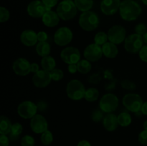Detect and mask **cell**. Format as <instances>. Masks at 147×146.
I'll list each match as a JSON object with an SVG mask.
<instances>
[{"mask_svg":"<svg viewBox=\"0 0 147 146\" xmlns=\"http://www.w3.org/2000/svg\"><path fill=\"white\" fill-rule=\"evenodd\" d=\"M142 7L134 0H123L119 8V14L122 19L127 21L136 20L142 14Z\"/></svg>","mask_w":147,"mask_h":146,"instance_id":"6da1fadb","label":"cell"},{"mask_svg":"<svg viewBox=\"0 0 147 146\" xmlns=\"http://www.w3.org/2000/svg\"><path fill=\"white\" fill-rule=\"evenodd\" d=\"M99 23L100 20L98 15L96 12L90 10L83 12L79 17V26L84 31H94L98 27Z\"/></svg>","mask_w":147,"mask_h":146,"instance_id":"7a4b0ae2","label":"cell"},{"mask_svg":"<svg viewBox=\"0 0 147 146\" xmlns=\"http://www.w3.org/2000/svg\"><path fill=\"white\" fill-rule=\"evenodd\" d=\"M56 12L61 19L68 21L73 19L77 15L78 9L74 1L72 0H66L59 3Z\"/></svg>","mask_w":147,"mask_h":146,"instance_id":"3957f363","label":"cell"},{"mask_svg":"<svg viewBox=\"0 0 147 146\" xmlns=\"http://www.w3.org/2000/svg\"><path fill=\"white\" fill-rule=\"evenodd\" d=\"M86 91L84 84L76 79L70 80L66 86L67 95L72 100L78 101L84 98Z\"/></svg>","mask_w":147,"mask_h":146,"instance_id":"277c9868","label":"cell"},{"mask_svg":"<svg viewBox=\"0 0 147 146\" xmlns=\"http://www.w3.org/2000/svg\"><path fill=\"white\" fill-rule=\"evenodd\" d=\"M122 103L129 111L136 113L141 112L144 101L139 94L136 93H128L123 96Z\"/></svg>","mask_w":147,"mask_h":146,"instance_id":"5b68a950","label":"cell"},{"mask_svg":"<svg viewBox=\"0 0 147 146\" xmlns=\"http://www.w3.org/2000/svg\"><path fill=\"white\" fill-rule=\"evenodd\" d=\"M119 98L113 93L104 94L99 102V107L105 113H112L119 107Z\"/></svg>","mask_w":147,"mask_h":146,"instance_id":"8992f818","label":"cell"},{"mask_svg":"<svg viewBox=\"0 0 147 146\" xmlns=\"http://www.w3.org/2000/svg\"><path fill=\"white\" fill-rule=\"evenodd\" d=\"M144 46V40L142 35L134 33L126 37L124 41V48L126 52L131 54L139 53Z\"/></svg>","mask_w":147,"mask_h":146,"instance_id":"52a82bcc","label":"cell"},{"mask_svg":"<svg viewBox=\"0 0 147 146\" xmlns=\"http://www.w3.org/2000/svg\"><path fill=\"white\" fill-rule=\"evenodd\" d=\"M37 105L30 100L22 102L17 107V113L20 117L24 119H32L37 115Z\"/></svg>","mask_w":147,"mask_h":146,"instance_id":"ba28073f","label":"cell"},{"mask_svg":"<svg viewBox=\"0 0 147 146\" xmlns=\"http://www.w3.org/2000/svg\"><path fill=\"white\" fill-rule=\"evenodd\" d=\"M73 34L70 28L62 27L55 31L54 34V42L57 45L64 47L71 42Z\"/></svg>","mask_w":147,"mask_h":146,"instance_id":"9c48e42d","label":"cell"},{"mask_svg":"<svg viewBox=\"0 0 147 146\" xmlns=\"http://www.w3.org/2000/svg\"><path fill=\"white\" fill-rule=\"evenodd\" d=\"M109 41L115 44H120L126 38V30L123 26L113 25L108 31Z\"/></svg>","mask_w":147,"mask_h":146,"instance_id":"30bf717a","label":"cell"},{"mask_svg":"<svg viewBox=\"0 0 147 146\" xmlns=\"http://www.w3.org/2000/svg\"><path fill=\"white\" fill-rule=\"evenodd\" d=\"M80 56L78 49L74 47H66L60 52L62 60L67 64H78L80 60Z\"/></svg>","mask_w":147,"mask_h":146,"instance_id":"8fae6325","label":"cell"},{"mask_svg":"<svg viewBox=\"0 0 147 146\" xmlns=\"http://www.w3.org/2000/svg\"><path fill=\"white\" fill-rule=\"evenodd\" d=\"M51 9L46 7L40 0H34L28 4L27 8V14L32 18H42L45 13Z\"/></svg>","mask_w":147,"mask_h":146,"instance_id":"7c38bea8","label":"cell"},{"mask_svg":"<svg viewBox=\"0 0 147 146\" xmlns=\"http://www.w3.org/2000/svg\"><path fill=\"white\" fill-rule=\"evenodd\" d=\"M85 58L90 62L98 61L103 56L102 47L96 44V43L90 44L85 48L83 52Z\"/></svg>","mask_w":147,"mask_h":146,"instance_id":"4fadbf2b","label":"cell"},{"mask_svg":"<svg viewBox=\"0 0 147 146\" xmlns=\"http://www.w3.org/2000/svg\"><path fill=\"white\" fill-rule=\"evenodd\" d=\"M30 127L33 133L42 134L48 130V123L44 116L37 114L30 120Z\"/></svg>","mask_w":147,"mask_h":146,"instance_id":"5bb4252c","label":"cell"},{"mask_svg":"<svg viewBox=\"0 0 147 146\" xmlns=\"http://www.w3.org/2000/svg\"><path fill=\"white\" fill-rule=\"evenodd\" d=\"M13 71L19 76H26L31 72V63L25 58L20 57L14 60L12 64Z\"/></svg>","mask_w":147,"mask_h":146,"instance_id":"9a60e30c","label":"cell"},{"mask_svg":"<svg viewBox=\"0 0 147 146\" xmlns=\"http://www.w3.org/2000/svg\"><path fill=\"white\" fill-rule=\"evenodd\" d=\"M52 78L50 72L41 70L34 74L32 77L33 84L38 88H44L47 87L51 82Z\"/></svg>","mask_w":147,"mask_h":146,"instance_id":"2e32d148","label":"cell"},{"mask_svg":"<svg viewBox=\"0 0 147 146\" xmlns=\"http://www.w3.org/2000/svg\"><path fill=\"white\" fill-rule=\"evenodd\" d=\"M121 3L120 0H102L100 5V10L105 15H113L119 11Z\"/></svg>","mask_w":147,"mask_h":146,"instance_id":"e0dca14e","label":"cell"},{"mask_svg":"<svg viewBox=\"0 0 147 146\" xmlns=\"http://www.w3.org/2000/svg\"><path fill=\"white\" fill-rule=\"evenodd\" d=\"M20 41L26 47H33L38 42L37 33L31 29H26L20 35Z\"/></svg>","mask_w":147,"mask_h":146,"instance_id":"ac0fdd59","label":"cell"},{"mask_svg":"<svg viewBox=\"0 0 147 146\" xmlns=\"http://www.w3.org/2000/svg\"><path fill=\"white\" fill-rule=\"evenodd\" d=\"M103 125L109 132H113L117 129L119 125L118 116L112 113H106L103 120Z\"/></svg>","mask_w":147,"mask_h":146,"instance_id":"d6986e66","label":"cell"},{"mask_svg":"<svg viewBox=\"0 0 147 146\" xmlns=\"http://www.w3.org/2000/svg\"><path fill=\"white\" fill-rule=\"evenodd\" d=\"M60 19L57 12L50 9L45 13V14L42 17V21L46 27H54L59 24Z\"/></svg>","mask_w":147,"mask_h":146,"instance_id":"ffe728a7","label":"cell"},{"mask_svg":"<svg viewBox=\"0 0 147 146\" xmlns=\"http://www.w3.org/2000/svg\"><path fill=\"white\" fill-rule=\"evenodd\" d=\"M102 51H103V55L106 58L109 59L115 58L119 54V50L116 44L111 42H107L106 44L102 46Z\"/></svg>","mask_w":147,"mask_h":146,"instance_id":"44dd1931","label":"cell"},{"mask_svg":"<svg viewBox=\"0 0 147 146\" xmlns=\"http://www.w3.org/2000/svg\"><path fill=\"white\" fill-rule=\"evenodd\" d=\"M36 52L42 57L49 56L51 52L50 44L47 42H39L36 45Z\"/></svg>","mask_w":147,"mask_h":146,"instance_id":"7402d4cb","label":"cell"},{"mask_svg":"<svg viewBox=\"0 0 147 146\" xmlns=\"http://www.w3.org/2000/svg\"><path fill=\"white\" fill-rule=\"evenodd\" d=\"M11 127L12 124L7 116H0V134L9 135L11 133Z\"/></svg>","mask_w":147,"mask_h":146,"instance_id":"603a6c76","label":"cell"},{"mask_svg":"<svg viewBox=\"0 0 147 146\" xmlns=\"http://www.w3.org/2000/svg\"><path fill=\"white\" fill-rule=\"evenodd\" d=\"M41 67L42 70L46 71L51 72L56 67L55 60L52 56H47V57H42L41 60Z\"/></svg>","mask_w":147,"mask_h":146,"instance_id":"cb8c5ba5","label":"cell"},{"mask_svg":"<svg viewBox=\"0 0 147 146\" xmlns=\"http://www.w3.org/2000/svg\"><path fill=\"white\" fill-rule=\"evenodd\" d=\"M74 2L78 10L82 12L90 11L93 6V0H75Z\"/></svg>","mask_w":147,"mask_h":146,"instance_id":"d4e9b609","label":"cell"},{"mask_svg":"<svg viewBox=\"0 0 147 146\" xmlns=\"http://www.w3.org/2000/svg\"><path fill=\"white\" fill-rule=\"evenodd\" d=\"M23 131V127L20 123H15L12 124L11 133H9V139L11 141H15L18 140L20 135Z\"/></svg>","mask_w":147,"mask_h":146,"instance_id":"484cf974","label":"cell"},{"mask_svg":"<svg viewBox=\"0 0 147 146\" xmlns=\"http://www.w3.org/2000/svg\"><path fill=\"white\" fill-rule=\"evenodd\" d=\"M99 94L100 93L98 89L95 87H90L86 90L84 99L89 102H93L98 99Z\"/></svg>","mask_w":147,"mask_h":146,"instance_id":"4316f807","label":"cell"},{"mask_svg":"<svg viewBox=\"0 0 147 146\" xmlns=\"http://www.w3.org/2000/svg\"><path fill=\"white\" fill-rule=\"evenodd\" d=\"M119 125L121 127H128L132 123V117L130 113L123 112L118 115Z\"/></svg>","mask_w":147,"mask_h":146,"instance_id":"83f0119b","label":"cell"},{"mask_svg":"<svg viewBox=\"0 0 147 146\" xmlns=\"http://www.w3.org/2000/svg\"><path fill=\"white\" fill-rule=\"evenodd\" d=\"M77 66L78 72L83 74L89 73L92 69L91 62L90 61H88V60H86V59L80 60V62L77 64Z\"/></svg>","mask_w":147,"mask_h":146,"instance_id":"f1b7e54d","label":"cell"},{"mask_svg":"<svg viewBox=\"0 0 147 146\" xmlns=\"http://www.w3.org/2000/svg\"><path fill=\"white\" fill-rule=\"evenodd\" d=\"M108 40V34L105 33L104 31H99L94 37V43L101 47L107 42Z\"/></svg>","mask_w":147,"mask_h":146,"instance_id":"f546056e","label":"cell"},{"mask_svg":"<svg viewBox=\"0 0 147 146\" xmlns=\"http://www.w3.org/2000/svg\"><path fill=\"white\" fill-rule=\"evenodd\" d=\"M41 142L44 145H50L53 142V135L50 130H46L41 135Z\"/></svg>","mask_w":147,"mask_h":146,"instance_id":"4dcf8cb0","label":"cell"},{"mask_svg":"<svg viewBox=\"0 0 147 146\" xmlns=\"http://www.w3.org/2000/svg\"><path fill=\"white\" fill-rule=\"evenodd\" d=\"M105 115H103V112L100 109H96L91 113V120L95 123H99L100 121H103V117Z\"/></svg>","mask_w":147,"mask_h":146,"instance_id":"1f68e13d","label":"cell"},{"mask_svg":"<svg viewBox=\"0 0 147 146\" xmlns=\"http://www.w3.org/2000/svg\"><path fill=\"white\" fill-rule=\"evenodd\" d=\"M50 74H51L52 80L55 82L60 81L64 77V73H63V70H60V69H54L53 71L50 72Z\"/></svg>","mask_w":147,"mask_h":146,"instance_id":"d6a6232c","label":"cell"},{"mask_svg":"<svg viewBox=\"0 0 147 146\" xmlns=\"http://www.w3.org/2000/svg\"><path fill=\"white\" fill-rule=\"evenodd\" d=\"M34 144H35V140L31 135H26L21 139L22 146H34Z\"/></svg>","mask_w":147,"mask_h":146,"instance_id":"836d02e7","label":"cell"},{"mask_svg":"<svg viewBox=\"0 0 147 146\" xmlns=\"http://www.w3.org/2000/svg\"><path fill=\"white\" fill-rule=\"evenodd\" d=\"M10 14L9 10L4 7H0V22L4 23L9 20Z\"/></svg>","mask_w":147,"mask_h":146,"instance_id":"e575fe53","label":"cell"},{"mask_svg":"<svg viewBox=\"0 0 147 146\" xmlns=\"http://www.w3.org/2000/svg\"><path fill=\"white\" fill-rule=\"evenodd\" d=\"M121 85L125 90H129V91H132L136 89V84L134 82L131 81L129 80H123L121 82Z\"/></svg>","mask_w":147,"mask_h":146,"instance_id":"d590c367","label":"cell"},{"mask_svg":"<svg viewBox=\"0 0 147 146\" xmlns=\"http://www.w3.org/2000/svg\"><path fill=\"white\" fill-rule=\"evenodd\" d=\"M135 33L139 34V35L143 36L144 34L147 31V27L145 24L144 23H139V24H136L134 29Z\"/></svg>","mask_w":147,"mask_h":146,"instance_id":"8d00e7d4","label":"cell"},{"mask_svg":"<svg viewBox=\"0 0 147 146\" xmlns=\"http://www.w3.org/2000/svg\"><path fill=\"white\" fill-rule=\"evenodd\" d=\"M139 55L142 61L147 63V44L144 45L143 47L141 49L139 52Z\"/></svg>","mask_w":147,"mask_h":146,"instance_id":"74e56055","label":"cell"},{"mask_svg":"<svg viewBox=\"0 0 147 146\" xmlns=\"http://www.w3.org/2000/svg\"><path fill=\"white\" fill-rule=\"evenodd\" d=\"M139 141L141 144L147 145V130H144L139 133Z\"/></svg>","mask_w":147,"mask_h":146,"instance_id":"f35d334b","label":"cell"},{"mask_svg":"<svg viewBox=\"0 0 147 146\" xmlns=\"http://www.w3.org/2000/svg\"><path fill=\"white\" fill-rule=\"evenodd\" d=\"M41 1L49 9H51L53 7H55L57 4V2H58V0H41Z\"/></svg>","mask_w":147,"mask_h":146,"instance_id":"ab89813d","label":"cell"},{"mask_svg":"<svg viewBox=\"0 0 147 146\" xmlns=\"http://www.w3.org/2000/svg\"><path fill=\"white\" fill-rule=\"evenodd\" d=\"M9 137L7 135H0V146H8L9 144Z\"/></svg>","mask_w":147,"mask_h":146,"instance_id":"60d3db41","label":"cell"},{"mask_svg":"<svg viewBox=\"0 0 147 146\" xmlns=\"http://www.w3.org/2000/svg\"><path fill=\"white\" fill-rule=\"evenodd\" d=\"M37 39H38V42H47V39H48V35L44 31H39L37 33Z\"/></svg>","mask_w":147,"mask_h":146,"instance_id":"b9f144b4","label":"cell"},{"mask_svg":"<svg viewBox=\"0 0 147 146\" xmlns=\"http://www.w3.org/2000/svg\"><path fill=\"white\" fill-rule=\"evenodd\" d=\"M67 70H68L70 74H75L78 71V66L77 64H68V67H67Z\"/></svg>","mask_w":147,"mask_h":146,"instance_id":"7bdbcfd3","label":"cell"},{"mask_svg":"<svg viewBox=\"0 0 147 146\" xmlns=\"http://www.w3.org/2000/svg\"><path fill=\"white\" fill-rule=\"evenodd\" d=\"M40 70V66H39L37 63H31V72L35 74V73H37Z\"/></svg>","mask_w":147,"mask_h":146,"instance_id":"ee69618b","label":"cell"},{"mask_svg":"<svg viewBox=\"0 0 147 146\" xmlns=\"http://www.w3.org/2000/svg\"><path fill=\"white\" fill-rule=\"evenodd\" d=\"M37 107H38V110H45L47 107V103H45V102H42V101L39 102V104H37Z\"/></svg>","mask_w":147,"mask_h":146,"instance_id":"f6af8a7d","label":"cell"},{"mask_svg":"<svg viewBox=\"0 0 147 146\" xmlns=\"http://www.w3.org/2000/svg\"><path fill=\"white\" fill-rule=\"evenodd\" d=\"M77 146H91V145H90V143H89L88 140H80V141L78 143Z\"/></svg>","mask_w":147,"mask_h":146,"instance_id":"bcb514c9","label":"cell"},{"mask_svg":"<svg viewBox=\"0 0 147 146\" xmlns=\"http://www.w3.org/2000/svg\"><path fill=\"white\" fill-rule=\"evenodd\" d=\"M142 115H147V101L144 102L142 105V110H141Z\"/></svg>","mask_w":147,"mask_h":146,"instance_id":"7dc6e473","label":"cell"},{"mask_svg":"<svg viewBox=\"0 0 147 146\" xmlns=\"http://www.w3.org/2000/svg\"><path fill=\"white\" fill-rule=\"evenodd\" d=\"M142 37H143L144 42L145 44H147V31H146V33H145L144 34L143 36H142Z\"/></svg>","mask_w":147,"mask_h":146,"instance_id":"c3c4849f","label":"cell"},{"mask_svg":"<svg viewBox=\"0 0 147 146\" xmlns=\"http://www.w3.org/2000/svg\"><path fill=\"white\" fill-rule=\"evenodd\" d=\"M143 127H144V130H147V120H146V121H145L144 123Z\"/></svg>","mask_w":147,"mask_h":146,"instance_id":"681fc988","label":"cell"},{"mask_svg":"<svg viewBox=\"0 0 147 146\" xmlns=\"http://www.w3.org/2000/svg\"><path fill=\"white\" fill-rule=\"evenodd\" d=\"M142 2L144 3V4H145V5L147 6V0H142Z\"/></svg>","mask_w":147,"mask_h":146,"instance_id":"f907efd6","label":"cell"},{"mask_svg":"<svg viewBox=\"0 0 147 146\" xmlns=\"http://www.w3.org/2000/svg\"><path fill=\"white\" fill-rule=\"evenodd\" d=\"M63 1H66V0H63Z\"/></svg>","mask_w":147,"mask_h":146,"instance_id":"816d5d0a","label":"cell"}]
</instances>
